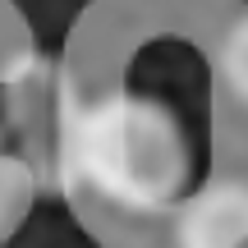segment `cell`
<instances>
[{"mask_svg":"<svg viewBox=\"0 0 248 248\" xmlns=\"http://www.w3.org/2000/svg\"><path fill=\"white\" fill-rule=\"evenodd\" d=\"M55 188L120 216H170L193 188V142L179 110L138 88L78 97Z\"/></svg>","mask_w":248,"mask_h":248,"instance_id":"1","label":"cell"},{"mask_svg":"<svg viewBox=\"0 0 248 248\" xmlns=\"http://www.w3.org/2000/svg\"><path fill=\"white\" fill-rule=\"evenodd\" d=\"M78 110V88L69 69L55 55H42L28 46L18 60L0 74V138H9V152L32 170L37 188H55L64 133Z\"/></svg>","mask_w":248,"mask_h":248,"instance_id":"2","label":"cell"},{"mask_svg":"<svg viewBox=\"0 0 248 248\" xmlns=\"http://www.w3.org/2000/svg\"><path fill=\"white\" fill-rule=\"evenodd\" d=\"M32 198H37V179H32V170H28L9 147H0V244H5L9 234L18 230V221L28 216Z\"/></svg>","mask_w":248,"mask_h":248,"instance_id":"4","label":"cell"},{"mask_svg":"<svg viewBox=\"0 0 248 248\" xmlns=\"http://www.w3.org/2000/svg\"><path fill=\"white\" fill-rule=\"evenodd\" d=\"M170 248H248V179L212 175L170 212Z\"/></svg>","mask_w":248,"mask_h":248,"instance_id":"3","label":"cell"},{"mask_svg":"<svg viewBox=\"0 0 248 248\" xmlns=\"http://www.w3.org/2000/svg\"><path fill=\"white\" fill-rule=\"evenodd\" d=\"M0 147H5V138H0Z\"/></svg>","mask_w":248,"mask_h":248,"instance_id":"6","label":"cell"},{"mask_svg":"<svg viewBox=\"0 0 248 248\" xmlns=\"http://www.w3.org/2000/svg\"><path fill=\"white\" fill-rule=\"evenodd\" d=\"M221 74H225V88L248 106V14H239L230 28H225V42H221Z\"/></svg>","mask_w":248,"mask_h":248,"instance_id":"5","label":"cell"}]
</instances>
